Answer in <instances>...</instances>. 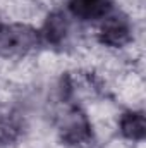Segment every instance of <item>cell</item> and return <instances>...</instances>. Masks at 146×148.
Masks as SVG:
<instances>
[{
  "label": "cell",
  "mask_w": 146,
  "mask_h": 148,
  "mask_svg": "<svg viewBox=\"0 0 146 148\" xmlns=\"http://www.w3.org/2000/svg\"><path fill=\"white\" fill-rule=\"evenodd\" d=\"M57 124H59V133L62 141L71 147L84 148L93 140L91 121L77 107H69L62 114H59Z\"/></svg>",
  "instance_id": "6da1fadb"
},
{
  "label": "cell",
  "mask_w": 146,
  "mask_h": 148,
  "mask_svg": "<svg viewBox=\"0 0 146 148\" xmlns=\"http://www.w3.org/2000/svg\"><path fill=\"white\" fill-rule=\"evenodd\" d=\"M40 41L38 31L28 24H10L0 28V53L5 57L26 55Z\"/></svg>",
  "instance_id": "7a4b0ae2"
},
{
  "label": "cell",
  "mask_w": 146,
  "mask_h": 148,
  "mask_svg": "<svg viewBox=\"0 0 146 148\" xmlns=\"http://www.w3.org/2000/svg\"><path fill=\"white\" fill-rule=\"evenodd\" d=\"M100 26L98 38L108 48H120L132 41V29L129 21L120 14H107Z\"/></svg>",
  "instance_id": "3957f363"
},
{
  "label": "cell",
  "mask_w": 146,
  "mask_h": 148,
  "mask_svg": "<svg viewBox=\"0 0 146 148\" xmlns=\"http://www.w3.org/2000/svg\"><path fill=\"white\" fill-rule=\"evenodd\" d=\"M69 9L83 21L103 19L110 12V0H69Z\"/></svg>",
  "instance_id": "277c9868"
},
{
  "label": "cell",
  "mask_w": 146,
  "mask_h": 148,
  "mask_svg": "<svg viewBox=\"0 0 146 148\" xmlns=\"http://www.w3.org/2000/svg\"><path fill=\"white\" fill-rule=\"evenodd\" d=\"M69 33V21H67V16L60 10H55L52 12L45 24H43V36L48 43L52 45H59L62 43L65 36Z\"/></svg>",
  "instance_id": "5b68a950"
},
{
  "label": "cell",
  "mask_w": 146,
  "mask_h": 148,
  "mask_svg": "<svg viewBox=\"0 0 146 148\" xmlns=\"http://www.w3.org/2000/svg\"><path fill=\"white\" fill-rule=\"evenodd\" d=\"M119 127L124 138L131 141H143L146 136V121L143 112H126L119 121Z\"/></svg>",
  "instance_id": "8992f818"
}]
</instances>
